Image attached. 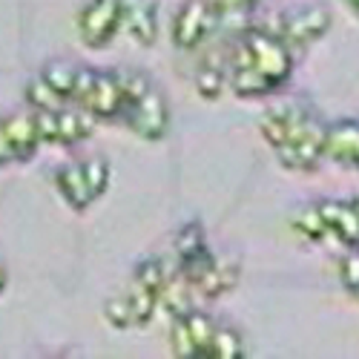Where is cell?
Instances as JSON below:
<instances>
[{"label":"cell","instance_id":"obj_12","mask_svg":"<svg viewBox=\"0 0 359 359\" xmlns=\"http://www.w3.org/2000/svg\"><path fill=\"white\" fill-rule=\"evenodd\" d=\"M121 29L138 46L153 43L156 32H158L153 0H121Z\"/></svg>","mask_w":359,"mask_h":359},{"label":"cell","instance_id":"obj_16","mask_svg":"<svg viewBox=\"0 0 359 359\" xmlns=\"http://www.w3.org/2000/svg\"><path fill=\"white\" fill-rule=\"evenodd\" d=\"M227 86L238 98H262V95H271L279 89V83H273L267 75H262L256 67H230Z\"/></svg>","mask_w":359,"mask_h":359},{"label":"cell","instance_id":"obj_4","mask_svg":"<svg viewBox=\"0 0 359 359\" xmlns=\"http://www.w3.org/2000/svg\"><path fill=\"white\" fill-rule=\"evenodd\" d=\"M245 41H248V49H250V55H253V67H256L262 75L271 78L273 83L282 86V83L290 78V72H293L290 46H287L282 38L264 32V29H253L250 35H245Z\"/></svg>","mask_w":359,"mask_h":359},{"label":"cell","instance_id":"obj_28","mask_svg":"<svg viewBox=\"0 0 359 359\" xmlns=\"http://www.w3.org/2000/svg\"><path fill=\"white\" fill-rule=\"evenodd\" d=\"M81 167H83V175H86L89 190H93V196H95V201H98V198L104 196V190L109 187V167H107V161H104V158H83Z\"/></svg>","mask_w":359,"mask_h":359},{"label":"cell","instance_id":"obj_17","mask_svg":"<svg viewBox=\"0 0 359 359\" xmlns=\"http://www.w3.org/2000/svg\"><path fill=\"white\" fill-rule=\"evenodd\" d=\"M172 253H175V262L178 267H184L201 256H207V236H204V227L198 222H187L182 224V230L175 233V242H172Z\"/></svg>","mask_w":359,"mask_h":359},{"label":"cell","instance_id":"obj_25","mask_svg":"<svg viewBox=\"0 0 359 359\" xmlns=\"http://www.w3.org/2000/svg\"><path fill=\"white\" fill-rule=\"evenodd\" d=\"M184 319H187L190 337H193V342H196L198 353H201V356H207V345H210L213 331H216V325H219V322H216L210 313H201V311H187V313H184Z\"/></svg>","mask_w":359,"mask_h":359},{"label":"cell","instance_id":"obj_7","mask_svg":"<svg viewBox=\"0 0 359 359\" xmlns=\"http://www.w3.org/2000/svg\"><path fill=\"white\" fill-rule=\"evenodd\" d=\"M311 115H313V112H311L305 104L285 101V104L271 107V109L262 115L259 130H262V135H264L267 144H271L273 149H279L282 144H287L299 130L305 127V121H308Z\"/></svg>","mask_w":359,"mask_h":359},{"label":"cell","instance_id":"obj_3","mask_svg":"<svg viewBox=\"0 0 359 359\" xmlns=\"http://www.w3.org/2000/svg\"><path fill=\"white\" fill-rule=\"evenodd\" d=\"M219 20L222 15L213 9L210 0H187L172 18V43L178 49H196L201 41L210 38Z\"/></svg>","mask_w":359,"mask_h":359},{"label":"cell","instance_id":"obj_13","mask_svg":"<svg viewBox=\"0 0 359 359\" xmlns=\"http://www.w3.org/2000/svg\"><path fill=\"white\" fill-rule=\"evenodd\" d=\"M4 127H6L9 144L15 149V161H29L38 153L41 135L35 127V112H12L4 118Z\"/></svg>","mask_w":359,"mask_h":359},{"label":"cell","instance_id":"obj_35","mask_svg":"<svg viewBox=\"0 0 359 359\" xmlns=\"http://www.w3.org/2000/svg\"><path fill=\"white\" fill-rule=\"evenodd\" d=\"M345 4H348V6H351L356 15H359V0H345Z\"/></svg>","mask_w":359,"mask_h":359},{"label":"cell","instance_id":"obj_24","mask_svg":"<svg viewBox=\"0 0 359 359\" xmlns=\"http://www.w3.org/2000/svg\"><path fill=\"white\" fill-rule=\"evenodd\" d=\"M115 78H118V86H121V93H124L127 109L133 104H138L149 89H153V81H149L144 72H138V69H115Z\"/></svg>","mask_w":359,"mask_h":359},{"label":"cell","instance_id":"obj_14","mask_svg":"<svg viewBox=\"0 0 359 359\" xmlns=\"http://www.w3.org/2000/svg\"><path fill=\"white\" fill-rule=\"evenodd\" d=\"M55 187H57V193L64 196V201L72 207V210H86V207L95 201L93 190H89V184H86V175H83L81 161L67 164V167L57 170L55 172Z\"/></svg>","mask_w":359,"mask_h":359},{"label":"cell","instance_id":"obj_26","mask_svg":"<svg viewBox=\"0 0 359 359\" xmlns=\"http://www.w3.org/2000/svg\"><path fill=\"white\" fill-rule=\"evenodd\" d=\"M172 273L167 271L164 259H144L138 267H135V282H141L144 287H149L153 293H161V287L167 285Z\"/></svg>","mask_w":359,"mask_h":359},{"label":"cell","instance_id":"obj_8","mask_svg":"<svg viewBox=\"0 0 359 359\" xmlns=\"http://www.w3.org/2000/svg\"><path fill=\"white\" fill-rule=\"evenodd\" d=\"M238 273H242V264H238V259H233V256H213L210 262L201 267V271H196L193 276H184V279L190 282L193 293L207 296V299H216V296H222V293L236 287Z\"/></svg>","mask_w":359,"mask_h":359},{"label":"cell","instance_id":"obj_37","mask_svg":"<svg viewBox=\"0 0 359 359\" xmlns=\"http://www.w3.org/2000/svg\"><path fill=\"white\" fill-rule=\"evenodd\" d=\"M356 296H359V293H356Z\"/></svg>","mask_w":359,"mask_h":359},{"label":"cell","instance_id":"obj_18","mask_svg":"<svg viewBox=\"0 0 359 359\" xmlns=\"http://www.w3.org/2000/svg\"><path fill=\"white\" fill-rule=\"evenodd\" d=\"M207 356L213 359H238L245 356V337L233 325H216L213 339L207 345Z\"/></svg>","mask_w":359,"mask_h":359},{"label":"cell","instance_id":"obj_11","mask_svg":"<svg viewBox=\"0 0 359 359\" xmlns=\"http://www.w3.org/2000/svg\"><path fill=\"white\" fill-rule=\"evenodd\" d=\"M316 204H319V213L327 224V233H331L337 242L359 245V207H356V201L325 198V201H316Z\"/></svg>","mask_w":359,"mask_h":359},{"label":"cell","instance_id":"obj_23","mask_svg":"<svg viewBox=\"0 0 359 359\" xmlns=\"http://www.w3.org/2000/svg\"><path fill=\"white\" fill-rule=\"evenodd\" d=\"M26 104L32 109H61L67 104V98L57 93V89H52L43 81V75H38L26 83Z\"/></svg>","mask_w":359,"mask_h":359},{"label":"cell","instance_id":"obj_10","mask_svg":"<svg viewBox=\"0 0 359 359\" xmlns=\"http://www.w3.org/2000/svg\"><path fill=\"white\" fill-rule=\"evenodd\" d=\"M325 158H331L339 167L359 170V121H334L327 124L325 138Z\"/></svg>","mask_w":359,"mask_h":359},{"label":"cell","instance_id":"obj_19","mask_svg":"<svg viewBox=\"0 0 359 359\" xmlns=\"http://www.w3.org/2000/svg\"><path fill=\"white\" fill-rule=\"evenodd\" d=\"M290 224L299 236H305L311 238V242H322V238H327L331 233H327V224L319 213V204H305V207H299V210L290 216Z\"/></svg>","mask_w":359,"mask_h":359},{"label":"cell","instance_id":"obj_22","mask_svg":"<svg viewBox=\"0 0 359 359\" xmlns=\"http://www.w3.org/2000/svg\"><path fill=\"white\" fill-rule=\"evenodd\" d=\"M227 86V75L219 64H201L198 72H196V93L204 98V101H216Z\"/></svg>","mask_w":359,"mask_h":359},{"label":"cell","instance_id":"obj_5","mask_svg":"<svg viewBox=\"0 0 359 359\" xmlns=\"http://www.w3.org/2000/svg\"><path fill=\"white\" fill-rule=\"evenodd\" d=\"M121 32V0H89L78 15V35L86 46L101 49Z\"/></svg>","mask_w":359,"mask_h":359},{"label":"cell","instance_id":"obj_9","mask_svg":"<svg viewBox=\"0 0 359 359\" xmlns=\"http://www.w3.org/2000/svg\"><path fill=\"white\" fill-rule=\"evenodd\" d=\"M81 107L93 112L98 121H115V118H124L127 101H124L121 86H118L115 72H98L93 89H89V95L81 101Z\"/></svg>","mask_w":359,"mask_h":359},{"label":"cell","instance_id":"obj_20","mask_svg":"<svg viewBox=\"0 0 359 359\" xmlns=\"http://www.w3.org/2000/svg\"><path fill=\"white\" fill-rule=\"evenodd\" d=\"M124 296H127L130 311H133V325H147L149 319L156 316V311H158V293H153L149 287H144L141 282L133 279V285H130V290Z\"/></svg>","mask_w":359,"mask_h":359},{"label":"cell","instance_id":"obj_1","mask_svg":"<svg viewBox=\"0 0 359 359\" xmlns=\"http://www.w3.org/2000/svg\"><path fill=\"white\" fill-rule=\"evenodd\" d=\"M259 29L282 38L287 46H308L331 29V12L319 4H311V6H299L287 15H276L273 23H264Z\"/></svg>","mask_w":359,"mask_h":359},{"label":"cell","instance_id":"obj_29","mask_svg":"<svg viewBox=\"0 0 359 359\" xmlns=\"http://www.w3.org/2000/svg\"><path fill=\"white\" fill-rule=\"evenodd\" d=\"M339 279L345 290L359 293V245H348V250L339 259Z\"/></svg>","mask_w":359,"mask_h":359},{"label":"cell","instance_id":"obj_30","mask_svg":"<svg viewBox=\"0 0 359 359\" xmlns=\"http://www.w3.org/2000/svg\"><path fill=\"white\" fill-rule=\"evenodd\" d=\"M104 316L112 327H130L133 325V311H130V302H127V296H112L109 302L104 305Z\"/></svg>","mask_w":359,"mask_h":359},{"label":"cell","instance_id":"obj_2","mask_svg":"<svg viewBox=\"0 0 359 359\" xmlns=\"http://www.w3.org/2000/svg\"><path fill=\"white\" fill-rule=\"evenodd\" d=\"M325 138H327V124L311 115L305 127L299 130L287 144L276 149L279 164L293 170V172H313L325 161Z\"/></svg>","mask_w":359,"mask_h":359},{"label":"cell","instance_id":"obj_21","mask_svg":"<svg viewBox=\"0 0 359 359\" xmlns=\"http://www.w3.org/2000/svg\"><path fill=\"white\" fill-rule=\"evenodd\" d=\"M43 81L57 89L67 101H72V93H75V81H78V67L75 64H67V61H52L43 67Z\"/></svg>","mask_w":359,"mask_h":359},{"label":"cell","instance_id":"obj_33","mask_svg":"<svg viewBox=\"0 0 359 359\" xmlns=\"http://www.w3.org/2000/svg\"><path fill=\"white\" fill-rule=\"evenodd\" d=\"M15 161V149L9 144V135H6V127H4V118H0V167H6Z\"/></svg>","mask_w":359,"mask_h":359},{"label":"cell","instance_id":"obj_27","mask_svg":"<svg viewBox=\"0 0 359 359\" xmlns=\"http://www.w3.org/2000/svg\"><path fill=\"white\" fill-rule=\"evenodd\" d=\"M170 345H172V353L175 356H184V359H193V356H201L193 337H190V327H187V319L184 313L182 316H172V327H170Z\"/></svg>","mask_w":359,"mask_h":359},{"label":"cell","instance_id":"obj_32","mask_svg":"<svg viewBox=\"0 0 359 359\" xmlns=\"http://www.w3.org/2000/svg\"><path fill=\"white\" fill-rule=\"evenodd\" d=\"M95 69H86V67H78V81H75V93H72V101H83L86 95H89V89H93V83H95Z\"/></svg>","mask_w":359,"mask_h":359},{"label":"cell","instance_id":"obj_34","mask_svg":"<svg viewBox=\"0 0 359 359\" xmlns=\"http://www.w3.org/2000/svg\"><path fill=\"white\" fill-rule=\"evenodd\" d=\"M6 282H9V273H6V264H4V262H0V293H4Z\"/></svg>","mask_w":359,"mask_h":359},{"label":"cell","instance_id":"obj_31","mask_svg":"<svg viewBox=\"0 0 359 359\" xmlns=\"http://www.w3.org/2000/svg\"><path fill=\"white\" fill-rule=\"evenodd\" d=\"M35 127H38L41 144H57V118H55V109H35Z\"/></svg>","mask_w":359,"mask_h":359},{"label":"cell","instance_id":"obj_36","mask_svg":"<svg viewBox=\"0 0 359 359\" xmlns=\"http://www.w3.org/2000/svg\"><path fill=\"white\" fill-rule=\"evenodd\" d=\"M353 201H356V207H359V196H356V198H353Z\"/></svg>","mask_w":359,"mask_h":359},{"label":"cell","instance_id":"obj_6","mask_svg":"<svg viewBox=\"0 0 359 359\" xmlns=\"http://www.w3.org/2000/svg\"><path fill=\"white\" fill-rule=\"evenodd\" d=\"M124 124L135 135H141L147 141H161L167 135V130H170V107H167V98L153 86L138 104H133L124 112Z\"/></svg>","mask_w":359,"mask_h":359},{"label":"cell","instance_id":"obj_15","mask_svg":"<svg viewBox=\"0 0 359 359\" xmlns=\"http://www.w3.org/2000/svg\"><path fill=\"white\" fill-rule=\"evenodd\" d=\"M57 118V144H78L83 138H89L95 133V121L98 118L89 112V109H67V104L61 109H55Z\"/></svg>","mask_w":359,"mask_h":359}]
</instances>
